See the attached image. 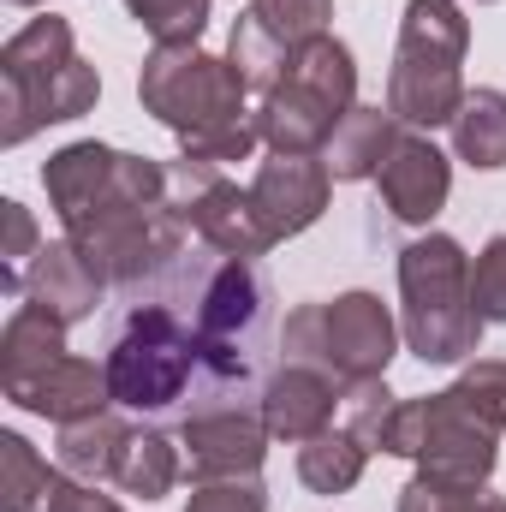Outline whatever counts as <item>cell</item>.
I'll list each match as a JSON object with an SVG mask.
<instances>
[{
    "instance_id": "cb8c5ba5",
    "label": "cell",
    "mask_w": 506,
    "mask_h": 512,
    "mask_svg": "<svg viewBox=\"0 0 506 512\" xmlns=\"http://www.w3.org/2000/svg\"><path fill=\"white\" fill-rule=\"evenodd\" d=\"M227 60H233V72L245 78V90H274L280 84V72H286V60H292V48L256 18L251 6L239 12V24H233V36H227Z\"/></svg>"
},
{
    "instance_id": "d4e9b609",
    "label": "cell",
    "mask_w": 506,
    "mask_h": 512,
    "mask_svg": "<svg viewBox=\"0 0 506 512\" xmlns=\"http://www.w3.org/2000/svg\"><path fill=\"white\" fill-rule=\"evenodd\" d=\"M346 435L370 453H393V429H399V393H387V376L381 382H358L346 387Z\"/></svg>"
},
{
    "instance_id": "1f68e13d",
    "label": "cell",
    "mask_w": 506,
    "mask_h": 512,
    "mask_svg": "<svg viewBox=\"0 0 506 512\" xmlns=\"http://www.w3.org/2000/svg\"><path fill=\"white\" fill-rule=\"evenodd\" d=\"M48 512H126L114 495H96V483H78V477H66L60 471V483H54V507Z\"/></svg>"
},
{
    "instance_id": "5b68a950",
    "label": "cell",
    "mask_w": 506,
    "mask_h": 512,
    "mask_svg": "<svg viewBox=\"0 0 506 512\" xmlns=\"http://www.w3.org/2000/svg\"><path fill=\"white\" fill-rule=\"evenodd\" d=\"M483 316L471 298V256L447 233H423L399 251V334L423 364H465L483 352Z\"/></svg>"
},
{
    "instance_id": "83f0119b",
    "label": "cell",
    "mask_w": 506,
    "mask_h": 512,
    "mask_svg": "<svg viewBox=\"0 0 506 512\" xmlns=\"http://www.w3.org/2000/svg\"><path fill=\"white\" fill-rule=\"evenodd\" d=\"M251 12L286 48H304L310 36H328L334 24V0H251Z\"/></svg>"
},
{
    "instance_id": "d6a6232c",
    "label": "cell",
    "mask_w": 506,
    "mask_h": 512,
    "mask_svg": "<svg viewBox=\"0 0 506 512\" xmlns=\"http://www.w3.org/2000/svg\"><path fill=\"white\" fill-rule=\"evenodd\" d=\"M6 6H48V0H6Z\"/></svg>"
},
{
    "instance_id": "52a82bcc",
    "label": "cell",
    "mask_w": 506,
    "mask_h": 512,
    "mask_svg": "<svg viewBox=\"0 0 506 512\" xmlns=\"http://www.w3.org/2000/svg\"><path fill=\"white\" fill-rule=\"evenodd\" d=\"M352 108H358V60L328 30L292 48L280 84L256 108V131L274 155H322Z\"/></svg>"
},
{
    "instance_id": "44dd1931",
    "label": "cell",
    "mask_w": 506,
    "mask_h": 512,
    "mask_svg": "<svg viewBox=\"0 0 506 512\" xmlns=\"http://www.w3.org/2000/svg\"><path fill=\"white\" fill-rule=\"evenodd\" d=\"M364 465H370V447H358L346 429H322V435H310L298 447V483L310 495H346V489H358Z\"/></svg>"
},
{
    "instance_id": "e0dca14e",
    "label": "cell",
    "mask_w": 506,
    "mask_h": 512,
    "mask_svg": "<svg viewBox=\"0 0 506 512\" xmlns=\"http://www.w3.org/2000/svg\"><path fill=\"white\" fill-rule=\"evenodd\" d=\"M60 358H66V322H54L36 304H18L6 316V334H0V387H6V399L24 393L36 376H48Z\"/></svg>"
},
{
    "instance_id": "f1b7e54d",
    "label": "cell",
    "mask_w": 506,
    "mask_h": 512,
    "mask_svg": "<svg viewBox=\"0 0 506 512\" xmlns=\"http://www.w3.org/2000/svg\"><path fill=\"white\" fill-rule=\"evenodd\" d=\"M453 393H459L489 429H506V358H477V364L453 382Z\"/></svg>"
},
{
    "instance_id": "7a4b0ae2",
    "label": "cell",
    "mask_w": 506,
    "mask_h": 512,
    "mask_svg": "<svg viewBox=\"0 0 506 512\" xmlns=\"http://www.w3.org/2000/svg\"><path fill=\"white\" fill-rule=\"evenodd\" d=\"M42 191L78 256L120 292L191 251V227L167 209V167L149 155H126L96 137L66 143L48 155Z\"/></svg>"
},
{
    "instance_id": "6da1fadb",
    "label": "cell",
    "mask_w": 506,
    "mask_h": 512,
    "mask_svg": "<svg viewBox=\"0 0 506 512\" xmlns=\"http://www.w3.org/2000/svg\"><path fill=\"white\" fill-rule=\"evenodd\" d=\"M274 286L251 256H173L120 292L108 316V387L114 405L155 429H185L209 411H251L268 382Z\"/></svg>"
},
{
    "instance_id": "4dcf8cb0",
    "label": "cell",
    "mask_w": 506,
    "mask_h": 512,
    "mask_svg": "<svg viewBox=\"0 0 506 512\" xmlns=\"http://www.w3.org/2000/svg\"><path fill=\"white\" fill-rule=\"evenodd\" d=\"M185 512H268V495L256 477H215V483H197Z\"/></svg>"
},
{
    "instance_id": "7c38bea8",
    "label": "cell",
    "mask_w": 506,
    "mask_h": 512,
    "mask_svg": "<svg viewBox=\"0 0 506 512\" xmlns=\"http://www.w3.org/2000/svg\"><path fill=\"white\" fill-rule=\"evenodd\" d=\"M376 191H381V209H387L399 227H429V221L447 209L453 167H447V155H441L423 131H405V137L393 143V155L381 161Z\"/></svg>"
},
{
    "instance_id": "7402d4cb",
    "label": "cell",
    "mask_w": 506,
    "mask_h": 512,
    "mask_svg": "<svg viewBox=\"0 0 506 512\" xmlns=\"http://www.w3.org/2000/svg\"><path fill=\"white\" fill-rule=\"evenodd\" d=\"M54 483H60V471L18 429H6L0 435V507L6 512H48L54 507Z\"/></svg>"
},
{
    "instance_id": "603a6c76",
    "label": "cell",
    "mask_w": 506,
    "mask_h": 512,
    "mask_svg": "<svg viewBox=\"0 0 506 512\" xmlns=\"http://www.w3.org/2000/svg\"><path fill=\"white\" fill-rule=\"evenodd\" d=\"M126 495L137 501H161V495H173V483H179V453H173V441L149 423V429H131L126 441V459H120V477H114Z\"/></svg>"
},
{
    "instance_id": "4316f807",
    "label": "cell",
    "mask_w": 506,
    "mask_h": 512,
    "mask_svg": "<svg viewBox=\"0 0 506 512\" xmlns=\"http://www.w3.org/2000/svg\"><path fill=\"white\" fill-rule=\"evenodd\" d=\"M126 12L155 36V48H191L209 30V0H126Z\"/></svg>"
},
{
    "instance_id": "277c9868",
    "label": "cell",
    "mask_w": 506,
    "mask_h": 512,
    "mask_svg": "<svg viewBox=\"0 0 506 512\" xmlns=\"http://www.w3.org/2000/svg\"><path fill=\"white\" fill-rule=\"evenodd\" d=\"M102 102V72L78 54L66 18H30L0 48V143L18 149L36 131L84 120Z\"/></svg>"
},
{
    "instance_id": "836d02e7",
    "label": "cell",
    "mask_w": 506,
    "mask_h": 512,
    "mask_svg": "<svg viewBox=\"0 0 506 512\" xmlns=\"http://www.w3.org/2000/svg\"><path fill=\"white\" fill-rule=\"evenodd\" d=\"M477 6H489V0H477Z\"/></svg>"
},
{
    "instance_id": "ba28073f",
    "label": "cell",
    "mask_w": 506,
    "mask_h": 512,
    "mask_svg": "<svg viewBox=\"0 0 506 512\" xmlns=\"http://www.w3.org/2000/svg\"><path fill=\"white\" fill-rule=\"evenodd\" d=\"M399 352V322L376 292H340L328 304H298L280 322V364H310L334 376L340 393L381 382Z\"/></svg>"
},
{
    "instance_id": "f546056e",
    "label": "cell",
    "mask_w": 506,
    "mask_h": 512,
    "mask_svg": "<svg viewBox=\"0 0 506 512\" xmlns=\"http://www.w3.org/2000/svg\"><path fill=\"white\" fill-rule=\"evenodd\" d=\"M471 298H477V316L483 322H506V233H495L477 268H471Z\"/></svg>"
},
{
    "instance_id": "5bb4252c",
    "label": "cell",
    "mask_w": 506,
    "mask_h": 512,
    "mask_svg": "<svg viewBox=\"0 0 506 512\" xmlns=\"http://www.w3.org/2000/svg\"><path fill=\"white\" fill-rule=\"evenodd\" d=\"M346 393L334 376H322V370H310V364H280V370H268V382H262V399H256V417H262V429L274 435V441H310V435H322V429H334V405H340Z\"/></svg>"
},
{
    "instance_id": "d6986e66",
    "label": "cell",
    "mask_w": 506,
    "mask_h": 512,
    "mask_svg": "<svg viewBox=\"0 0 506 512\" xmlns=\"http://www.w3.org/2000/svg\"><path fill=\"white\" fill-rule=\"evenodd\" d=\"M405 131H399V114L393 108H352L340 131H334V143H328V173L334 179H376L381 161L393 155V143H399Z\"/></svg>"
},
{
    "instance_id": "9a60e30c",
    "label": "cell",
    "mask_w": 506,
    "mask_h": 512,
    "mask_svg": "<svg viewBox=\"0 0 506 512\" xmlns=\"http://www.w3.org/2000/svg\"><path fill=\"white\" fill-rule=\"evenodd\" d=\"M102 292H108V280L78 256L72 239L42 245V251L30 256V268H24V304L48 310V316H54V322H66V328L90 322V316H96V304H102Z\"/></svg>"
},
{
    "instance_id": "ffe728a7",
    "label": "cell",
    "mask_w": 506,
    "mask_h": 512,
    "mask_svg": "<svg viewBox=\"0 0 506 512\" xmlns=\"http://www.w3.org/2000/svg\"><path fill=\"white\" fill-rule=\"evenodd\" d=\"M453 155L483 167V173H501L506 167V96L501 90H471L465 108L453 114Z\"/></svg>"
},
{
    "instance_id": "4fadbf2b",
    "label": "cell",
    "mask_w": 506,
    "mask_h": 512,
    "mask_svg": "<svg viewBox=\"0 0 506 512\" xmlns=\"http://www.w3.org/2000/svg\"><path fill=\"white\" fill-rule=\"evenodd\" d=\"M268 429L251 411H209V417H191L179 429V447H185V465L197 483H215V477H256L262 459H268Z\"/></svg>"
},
{
    "instance_id": "9c48e42d",
    "label": "cell",
    "mask_w": 506,
    "mask_h": 512,
    "mask_svg": "<svg viewBox=\"0 0 506 512\" xmlns=\"http://www.w3.org/2000/svg\"><path fill=\"white\" fill-rule=\"evenodd\" d=\"M393 459H417V471H429V477L489 483L495 459H501V429H489L453 387H441L429 399H405L399 405Z\"/></svg>"
},
{
    "instance_id": "484cf974",
    "label": "cell",
    "mask_w": 506,
    "mask_h": 512,
    "mask_svg": "<svg viewBox=\"0 0 506 512\" xmlns=\"http://www.w3.org/2000/svg\"><path fill=\"white\" fill-rule=\"evenodd\" d=\"M399 512H506V495H495L489 483H453V477L417 471L399 489Z\"/></svg>"
},
{
    "instance_id": "2e32d148",
    "label": "cell",
    "mask_w": 506,
    "mask_h": 512,
    "mask_svg": "<svg viewBox=\"0 0 506 512\" xmlns=\"http://www.w3.org/2000/svg\"><path fill=\"white\" fill-rule=\"evenodd\" d=\"M12 405L36 411V417H48V423H78V417H96V411H108V405H114L108 364H96V358H72V352H66L48 376H36L24 393H12Z\"/></svg>"
},
{
    "instance_id": "ac0fdd59",
    "label": "cell",
    "mask_w": 506,
    "mask_h": 512,
    "mask_svg": "<svg viewBox=\"0 0 506 512\" xmlns=\"http://www.w3.org/2000/svg\"><path fill=\"white\" fill-rule=\"evenodd\" d=\"M131 423L108 405L96 417H78V423H60V471L78 477V483H114L120 477V459H126Z\"/></svg>"
},
{
    "instance_id": "8992f818",
    "label": "cell",
    "mask_w": 506,
    "mask_h": 512,
    "mask_svg": "<svg viewBox=\"0 0 506 512\" xmlns=\"http://www.w3.org/2000/svg\"><path fill=\"white\" fill-rule=\"evenodd\" d=\"M465 48H471V18L453 0H405L399 18V54L387 72V108L399 114V126L435 131L453 126V114L465 108Z\"/></svg>"
},
{
    "instance_id": "3957f363",
    "label": "cell",
    "mask_w": 506,
    "mask_h": 512,
    "mask_svg": "<svg viewBox=\"0 0 506 512\" xmlns=\"http://www.w3.org/2000/svg\"><path fill=\"white\" fill-rule=\"evenodd\" d=\"M245 78L233 72V60L191 48H155L137 72V102L143 114H155L161 126L179 137L185 161H251L262 131L256 114L245 108Z\"/></svg>"
},
{
    "instance_id": "30bf717a",
    "label": "cell",
    "mask_w": 506,
    "mask_h": 512,
    "mask_svg": "<svg viewBox=\"0 0 506 512\" xmlns=\"http://www.w3.org/2000/svg\"><path fill=\"white\" fill-rule=\"evenodd\" d=\"M167 209L191 227L197 245L209 251H227V256H268L274 251V233L262 227L256 215V197L239 191L215 161H173L167 167Z\"/></svg>"
},
{
    "instance_id": "8fae6325",
    "label": "cell",
    "mask_w": 506,
    "mask_h": 512,
    "mask_svg": "<svg viewBox=\"0 0 506 512\" xmlns=\"http://www.w3.org/2000/svg\"><path fill=\"white\" fill-rule=\"evenodd\" d=\"M328 191H334V173H328L322 155H268L251 179L256 215L274 233V245L316 227L322 209H328Z\"/></svg>"
}]
</instances>
